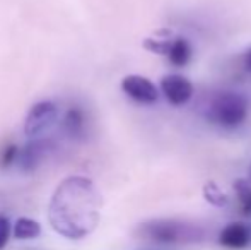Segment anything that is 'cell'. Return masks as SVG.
Instances as JSON below:
<instances>
[{
    "label": "cell",
    "instance_id": "1",
    "mask_svg": "<svg viewBox=\"0 0 251 250\" xmlns=\"http://www.w3.org/2000/svg\"><path fill=\"white\" fill-rule=\"evenodd\" d=\"M102 197L93 180L72 177L60 182L48 204V221L60 237L86 238L96 230L101 218Z\"/></svg>",
    "mask_w": 251,
    "mask_h": 250
},
{
    "label": "cell",
    "instance_id": "2",
    "mask_svg": "<svg viewBox=\"0 0 251 250\" xmlns=\"http://www.w3.org/2000/svg\"><path fill=\"white\" fill-rule=\"evenodd\" d=\"M248 117V101L243 94L224 91L212 100L208 108V118L224 129L239 127Z\"/></svg>",
    "mask_w": 251,
    "mask_h": 250
},
{
    "label": "cell",
    "instance_id": "3",
    "mask_svg": "<svg viewBox=\"0 0 251 250\" xmlns=\"http://www.w3.org/2000/svg\"><path fill=\"white\" fill-rule=\"evenodd\" d=\"M139 235L147 240H154L159 244H178V242L199 240L200 230L192 224L181 223L175 220H152L140 224Z\"/></svg>",
    "mask_w": 251,
    "mask_h": 250
},
{
    "label": "cell",
    "instance_id": "4",
    "mask_svg": "<svg viewBox=\"0 0 251 250\" xmlns=\"http://www.w3.org/2000/svg\"><path fill=\"white\" fill-rule=\"evenodd\" d=\"M58 122V108L53 101H40L29 108L23 130L29 139H41Z\"/></svg>",
    "mask_w": 251,
    "mask_h": 250
},
{
    "label": "cell",
    "instance_id": "5",
    "mask_svg": "<svg viewBox=\"0 0 251 250\" xmlns=\"http://www.w3.org/2000/svg\"><path fill=\"white\" fill-rule=\"evenodd\" d=\"M161 91L164 98L175 107L188 103L193 96V84L181 74H168L161 79Z\"/></svg>",
    "mask_w": 251,
    "mask_h": 250
},
{
    "label": "cell",
    "instance_id": "6",
    "mask_svg": "<svg viewBox=\"0 0 251 250\" xmlns=\"http://www.w3.org/2000/svg\"><path fill=\"white\" fill-rule=\"evenodd\" d=\"M122 91L132 100L144 105L155 103L159 98V91L151 79L139 74H130L122 79Z\"/></svg>",
    "mask_w": 251,
    "mask_h": 250
},
{
    "label": "cell",
    "instance_id": "7",
    "mask_svg": "<svg viewBox=\"0 0 251 250\" xmlns=\"http://www.w3.org/2000/svg\"><path fill=\"white\" fill-rule=\"evenodd\" d=\"M251 231L246 224L243 223H231L221 231L219 235V244L226 249L241 250L250 245Z\"/></svg>",
    "mask_w": 251,
    "mask_h": 250
},
{
    "label": "cell",
    "instance_id": "8",
    "mask_svg": "<svg viewBox=\"0 0 251 250\" xmlns=\"http://www.w3.org/2000/svg\"><path fill=\"white\" fill-rule=\"evenodd\" d=\"M48 142L43 139H34L33 142H29L21 154L17 156L19 160V167L23 171H33L38 165L43 161V158L47 156L48 153Z\"/></svg>",
    "mask_w": 251,
    "mask_h": 250
},
{
    "label": "cell",
    "instance_id": "9",
    "mask_svg": "<svg viewBox=\"0 0 251 250\" xmlns=\"http://www.w3.org/2000/svg\"><path fill=\"white\" fill-rule=\"evenodd\" d=\"M192 45L188 43L186 38H175L171 40L168 48V60L175 67H185L186 63L192 60Z\"/></svg>",
    "mask_w": 251,
    "mask_h": 250
},
{
    "label": "cell",
    "instance_id": "10",
    "mask_svg": "<svg viewBox=\"0 0 251 250\" xmlns=\"http://www.w3.org/2000/svg\"><path fill=\"white\" fill-rule=\"evenodd\" d=\"M12 235L17 240H33L41 235V224L33 218H17L12 226Z\"/></svg>",
    "mask_w": 251,
    "mask_h": 250
},
{
    "label": "cell",
    "instance_id": "11",
    "mask_svg": "<svg viewBox=\"0 0 251 250\" xmlns=\"http://www.w3.org/2000/svg\"><path fill=\"white\" fill-rule=\"evenodd\" d=\"M86 129V117H84V111L77 107H72L67 111L65 118H63V130H65L69 136L79 137L84 134Z\"/></svg>",
    "mask_w": 251,
    "mask_h": 250
},
{
    "label": "cell",
    "instance_id": "12",
    "mask_svg": "<svg viewBox=\"0 0 251 250\" xmlns=\"http://www.w3.org/2000/svg\"><path fill=\"white\" fill-rule=\"evenodd\" d=\"M203 195H205V199H207L208 202L214 204V206H217V207H224V206H227V204H229L227 195H226V194L222 192V190L219 189L214 182H208V184H205Z\"/></svg>",
    "mask_w": 251,
    "mask_h": 250
},
{
    "label": "cell",
    "instance_id": "13",
    "mask_svg": "<svg viewBox=\"0 0 251 250\" xmlns=\"http://www.w3.org/2000/svg\"><path fill=\"white\" fill-rule=\"evenodd\" d=\"M234 190L238 194L239 204L245 214H251V187L246 180H238L234 184Z\"/></svg>",
    "mask_w": 251,
    "mask_h": 250
},
{
    "label": "cell",
    "instance_id": "14",
    "mask_svg": "<svg viewBox=\"0 0 251 250\" xmlns=\"http://www.w3.org/2000/svg\"><path fill=\"white\" fill-rule=\"evenodd\" d=\"M169 43H171V40H151V38H147V40L144 41V48L154 52V54L166 55L168 54Z\"/></svg>",
    "mask_w": 251,
    "mask_h": 250
},
{
    "label": "cell",
    "instance_id": "15",
    "mask_svg": "<svg viewBox=\"0 0 251 250\" xmlns=\"http://www.w3.org/2000/svg\"><path fill=\"white\" fill-rule=\"evenodd\" d=\"M10 231H12V228H10L9 218L0 214V250L5 249L7 242H9V238H10Z\"/></svg>",
    "mask_w": 251,
    "mask_h": 250
},
{
    "label": "cell",
    "instance_id": "16",
    "mask_svg": "<svg viewBox=\"0 0 251 250\" xmlns=\"http://www.w3.org/2000/svg\"><path fill=\"white\" fill-rule=\"evenodd\" d=\"M17 158V149L14 146H7L5 149H3L2 156H0V165H2L3 168L9 167V165L14 163V160Z\"/></svg>",
    "mask_w": 251,
    "mask_h": 250
},
{
    "label": "cell",
    "instance_id": "17",
    "mask_svg": "<svg viewBox=\"0 0 251 250\" xmlns=\"http://www.w3.org/2000/svg\"><path fill=\"white\" fill-rule=\"evenodd\" d=\"M245 65H246V69L251 72V47L246 50V55H245Z\"/></svg>",
    "mask_w": 251,
    "mask_h": 250
}]
</instances>
